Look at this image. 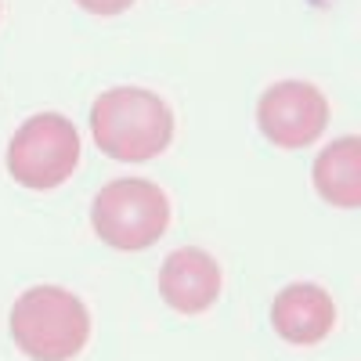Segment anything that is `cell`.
<instances>
[{
	"label": "cell",
	"instance_id": "cell-8",
	"mask_svg": "<svg viewBox=\"0 0 361 361\" xmlns=\"http://www.w3.org/2000/svg\"><path fill=\"white\" fill-rule=\"evenodd\" d=\"M314 192L336 209L361 206V137H340L314 159Z\"/></svg>",
	"mask_w": 361,
	"mask_h": 361
},
{
	"label": "cell",
	"instance_id": "cell-9",
	"mask_svg": "<svg viewBox=\"0 0 361 361\" xmlns=\"http://www.w3.org/2000/svg\"><path fill=\"white\" fill-rule=\"evenodd\" d=\"M76 4L87 11V15H123L130 4H134V0H76Z\"/></svg>",
	"mask_w": 361,
	"mask_h": 361
},
{
	"label": "cell",
	"instance_id": "cell-3",
	"mask_svg": "<svg viewBox=\"0 0 361 361\" xmlns=\"http://www.w3.org/2000/svg\"><path fill=\"white\" fill-rule=\"evenodd\" d=\"M90 224L105 246L137 253L163 238L170 224V199L159 185L145 177H119L94 195Z\"/></svg>",
	"mask_w": 361,
	"mask_h": 361
},
{
	"label": "cell",
	"instance_id": "cell-7",
	"mask_svg": "<svg viewBox=\"0 0 361 361\" xmlns=\"http://www.w3.org/2000/svg\"><path fill=\"white\" fill-rule=\"evenodd\" d=\"M271 325L293 347L322 343L336 325V304L318 282H293L271 304Z\"/></svg>",
	"mask_w": 361,
	"mask_h": 361
},
{
	"label": "cell",
	"instance_id": "cell-1",
	"mask_svg": "<svg viewBox=\"0 0 361 361\" xmlns=\"http://www.w3.org/2000/svg\"><path fill=\"white\" fill-rule=\"evenodd\" d=\"M90 134L109 159L148 163L170 148L173 112L145 87H112L90 105Z\"/></svg>",
	"mask_w": 361,
	"mask_h": 361
},
{
	"label": "cell",
	"instance_id": "cell-2",
	"mask_svg": "<svg viewBox=\"0 0 361 361\" xmlns=\"http://www.w3.org/2000/svg\"><path fill=\"white\" fill-rule=\"evenodd\" d=\"M11 340L33 361H73L90 340V311L66 286H33L11 307Z\"/></svg>",
	"mask_w": 361,
	"mask_h": 361
},
{
	"label": "cell",
	"instance_id": "cell-5",
	"mask_svg": "<svg viewBox=\"0 0 361 361\" xmlns=\"http://www.w3.org/2000/svg\"><path fill=\"white\" fill-rule=\"evenodd\" d=\"M257 123L275 148H307L325 134L329 102L307 80H279L260 94Z\"/></svg>",
	"mask_w": 361,
	"mask_h": 361
},
{
	"label": "cell",
	"instance_id": "cell-4",
	"mask_svg": "<svg viewBox=\"0 0 361 361\" xmlns=\"http://www.w3.org/2000/svg\"><path fill=\"white\" fill-rule=\"evenodd\" d=\"M80 163V134L62 112H37L8 145V173L22 188L51 192L73 177Z\"/></svg>",
	"mask_w": 361,
	"mask_h": 361
},
{
	"label": "cell",
	"instance_id": "cell-6",
	"mask_svg": "<svg viewBox=\"0 0 361 361\" xmlns=\"http://www.w3.org/2000/svg\"><path fill=\"white\" fill-rule=\"evenodd\" d=\"M221 264L199 246L173 250L159 267V296L177 314H202L221 296Z\"/></svg>",
	"mask_w": 361,
	"mask_h": 361
}]
</instances>
